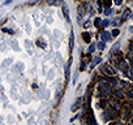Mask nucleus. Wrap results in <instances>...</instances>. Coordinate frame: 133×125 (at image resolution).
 Returning a JSON list of instances; mask_svg holds the SVG:
<instances>
[{
  "label": "nucleus",
  "instance_id": "8",
  "mask_svg": "<svg viewBox=\"0 0 133 125\" xmlns=\"http://www.w3.org/2000/svg\"><path fill=\"white\" fill-rule=\"evenodd\" d=\"M119 48H120V43L116 42V43L114 44V47L111 48V52H118V50H119Z\"/></svg>",
  "mask_w": 133,
  "mask_h": 125
},
{
  "label": "nucleus",
  "instance_id": "23",
  "mask_svg": "<svg viewBox=\"0 0 133 125\" xmlns=\"http://www.w3.org/2000/svg\"><path fill=\"white\" fill-rule=\"evenodd\" d=\"M115 3H116V5H121V0H115Z\"/></svg>",
  "mask_w": 133,
  "mask_h": 125
},
{
  "label": "nucleus",
  "instance_id": "6",
  "mask_svg": "<svg viewBox=\"0 0 133 125\" xmlns=\"http://www.w3.org/2000/svg\"><path fill=\"white\" fill-rule=\"evenodd\" d=\"M50 5H60L61 4V0H46Z\"/></svg>",
  "mask_w": 133,
  "mask_h": 125
},
{
  "label": "nucleus",
  "instance_id": "16",
  "mask_svg": "<svg viewBox=\"0 0 133 125\" xmlns=\"http://www.w3.org/2000/svg\"><path fill=\"white\" fill-rule=\"evenodd\" d=\"M111 13H112V9H111V8H110V7H108V8H107V9L105 10V14H106V16H110V14H111Z\"/></svg>",
  "mask_w": 133,
  "mask_h": 125
},
{
  "label": "nucleus",
  "instance_id": "13",
  "mask_svg": "<svg viewBox=\"0 0 133 125\" xmlns=\"http://www.w3.org/2000/svg\"><path fill=\"white\" fill-rule=\"evenodd\" d=\"M105 47H106V43L105 42H99V44H98V48H99V50H105Z\"/></svg>",
  "mask_w": 133,
  "mask_h": 125
},
{
  "label": "nucleus",
  "instance_id": "19",
  "mask_svg": "<svg viewBox=\"0 0 133 125\" xmlns=\"http://www.w3.org/2000/svg\"><path fill=\"white\" fill-rule=\"evenodd\" d=\"M119 35V30L118 29H114L112 30V37H118Z\"/></svg>",
  "mask_w": 133,
  "mask_h": 125
},
{
  "label": "nucleus",
  "instance_id": "9",
  "mask_svg": "<svg viewBox=\"0 0 133 125\" xmlns=\"http://www.w3.org/2000/svg\"><path fill=\"white\" fill-rule=\"evenodd\" d=\"M101 61H102V59H101V58H94V60H93V64H91V68H94L97 64H99Z\"/></svg>",
  "mask_w": 133,
  "mask_h": 125
},
{
  "label": "nucleus",
  "instance_id": "12",
  "mask_svg": "<svg viewBox=\"0 0 133 125\" xmlns=\"http://www.w3.org/2000/svg\"><path fill=\"white\" fill-rule=\"evenodd\" d=\"M84 39H85V42H90V35H89V33H84Z\"/></svg>",
  "mask_w": 133,
  "mask_h": 125
},
{
  "label": "nucleus",
  "instance_id": "2",
  "mask_svg": "<svg viewBox=\"0 0 133 125\" xmlns=\"http://www.w3.org/2000/svg\"><path fill=\"white\" fill-rule=\"evenodd\" d=\"M101 38H102L103 42H108L110 39H111V34H110L108 31H103V33L101 34Z\"/></svg>",
  "mask_w": 133,
  "mask_h": 125
},
{
  "label": "nucleus",
  "instance_id": "14",
  "mask_svg": "<svg viewBox=\"0 0 133 125\" xmlns=\"http://www.w3.org/2000/svg\"><path fill=\"white\" fill-rule=\"evenodd\" d=\"M94 50H95V46H94L93 43H91L90 46H89V50H88V52H90V54H91V52H94Z\"/></svg>",
  "mask_w": 133,
  "mask_h": 125
},
{
  "label": "nucleus",
  "instance_id": "10",
  "mask_svg": "<svg viewBox=\"0 0 133 125\" xmlns=\"http://www.w3.org/2000/svg\"><path fill=\"white\" fill-rule=\"evenodd\" d=\"M26 48H27V51H29V52H30V54L33 52V44H31L30 42H29V41L26 42Z\"/></svg>",
  "mask_w": 133,
  "mask_h": 125
},
{
  "label": "nucleus",
  "instance_id": "1",
  "mask_svg": "<svg viewBox=\"0 0 133 125\" xmlns=\"http://www.w3.org/2000/svg\"><path fill=\"white\" fill-rule=\"evenodd\" d=\"M63 13H64V17L67 22H71V18H69V10H68V5L65 3H63Z\"/></svg>",
  "mask_w": 133,
  "mask_h": 125
},
{
  "label": "nucleus",
  "instance_id": "11",
  "mask_svg": "<svg viewBox=\"0 0 133 125\" xmlns=\"http://www.w3.org/2000/svg\"><path fill=\"white\" fill-rule=\"evenodd\" d=\"M101 22H102V20L99 18V17H97V18L94 20V25L95 26H101Z\"/></svg>",
  "mask_w": 133,
  "mask_h": 125
},
{
  "label": "nucleus",
  "instance_id": "24",
  "mask_svg": "<svg viewBox=\"0 0 133 125\" xmlns=\"http://www.w3.org/2000/svg\"><path fill=\"white\" fill-rule=\"evenodd\" d=\"M10 1H13V0H5V4H9Z\"/></svg>",
  "mask_w": 133,
  "mask_h": 125
},
{
  "label": "nucleus",
  "instance_id": "21",
  "mask_svg": "<svg viewBox=\"0 0 133 125\" xmlns=\"http://www.w3.org/2000/svg\"><path fill=\"white\" fill-rule=\"evenodd\" d=\"M120 24V20L119 18H115L114 21H112V25H119Z\"/></svg>",
  "mask_w": 133,
  "mask_h": 125
},
{
  "label": "nucleus",
  "instance_id": "17",
  "mask_svg": "<svg viewBox=\"0 0 133 125\" xmlns=\"http://www.w3.org/2000/svg\"><path fill=\"white\" fill-rule=\"evenodd\" d=\"M111 104H112V106H114V107H115V108H116L118 111L120 110V106H119V103H118V102H112Z\"/></svg>",
  "mask_w": 133,
  "mask_h": 125
},
{
  "label": "nucleus",
  "instance_id": "22",
  "mask_svg": "<svg viewBox=\"0 0 133 125\" xmlns=\"http://www.w3.org/2000/svg\"><path fill=\"white\" fill-rule=\"evenodd\" d=\"M37 44H38V46H40L42 48H44V47H46V44H44V43H42V42H39V41L37 42Z\"/></svg>",
  "mask_w": 133,
  "mask_h": 125
},
{
  "label": "nucleus",
  "instance_id": "4",
  "mask_svg": "<svg viewBox=\"0 0 133 125\" xmlns=\"http://www.w3.org/2000/svg\"><path fill=\"white\" fill-rule=\"evenodd\" d=\"M73 44H74V35L73 33H71V38H69V50H73Z\"/></svg>",
  "mask_w": 133,
  "mask_h": 125
},
{
  "label": "nucleus",
  "instance_id": "18",
  "mask_svg": "<svg viewBox=\"0 0 133 125\" xmlns=\"http://www.w3.org/2000/svg\"><path fill=\"white\" fill-rule=\"evenodd\" d=\"M103 4H105V7H110V5H111V0H105V1H103Z\"/></svg>",
  "mask_w": 133,
  "mask_h": 125
},
{
  "label": "nucleus",
  "instance_id": "3",
  "mask_svg": "<svg viewBox=\"0 0 133 125\" xmlns=\"http://www.w3.org/2000/svg\"><path fill=\"white\" fill-rule=\"evenodd\" d=\"M81 103H82V98H78L77 100H76V103H74V106H72V111H76L77 108H78V107L81 106Z\"/></svg>",
  "mask_w": 133,
  "mask_h": 125
},
{
  "label": "nucleus",
  "instance_id": "7",
  "mask_svg": "<svg viewBox=\"0 0 133 125\" xmlns=\"http://www.w3.org/2000/svg\"><path fill=\"white\" fill-rule=\"evenodd\" d=\"M106 72L108 73L110 76H114L115 73H116V70H115L114 68H111V66H106Z\"/></svg>",
  "mask_w": 133,
  "mask_h": 125
},
{
  "label": "nucleus",
  "instance_id": "5",
  "mask_svg": "<svg viewBox=\"0 0 133 125\" xmlns=\"http://www.w3.org/2000/svg\"><path fill=\"white\" fill-rule=\"evenodd\" d=\"M120 69H123V70L127 72V73L129 72V70H128V65H127L125 61H120Z\"/></svg>",
  "mask_w": 133,
  "mask_h": 125
},
{
  "label": "nucleus",
  "instance_id": "20",
  "mask_svg": "<svg viewBox=\"0 0 133 125\" xmlns=\"http://www.w3.org/2000/svg\"><path fill=\"white\" fill-rule=\"evenodd\" d=\"M115 95H116L118 96V98H123V93H121V91H116V93H115Z\"/></svg>",
  "mask_w": 133,
  "mask_h": 125
},
{
  "label": "nucleus",
  "instance_id": "15",
  "mask_svg": "<svg viewBox=\"0 0 133 125\" xmlns=\"http://www.w3.org/2000/svg\"><path fill=\"white\" fill-rule=\"evenodd\" d=\"M101 24L103 25V27H107L110 25V20H103V22H101Z\"/></svg>",
  "mask_w": 133,
  "mask_h": 125
}]
</instances>
